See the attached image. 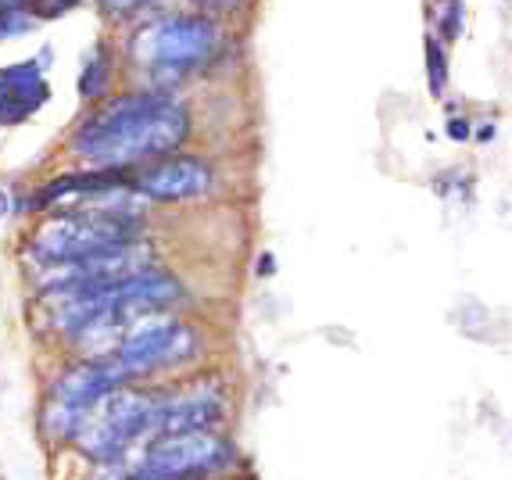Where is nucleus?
<instances>
[{"label": "nucleus", "mask_w": 512, "mask_h": 480, "mask_svg": "<svg viewBox=\"0 0 512 480\" xmlns=\"http://www.w3.org/2000/svg\"><path fill=\"white\" fill-rule=\"evenodd\" d=\"M190 115L169 94H126L90 115L72 137V151L97 172H126L133 165L162 162L187 140Z\"/></svg>", "instance_id": "nucleus-1"}, {"label": "nucleus", "mask_w": 512, "mask_h": 480, "mask_svg": "<svg viewBox=\"0 0 512 480\" xmlns=\"http://www.w3.org/2000/svg\"><path fill=\"white\" fill-rule=\"evenodd\" d=\"M158 395L126 384L97 398L72 427V445L94 459V463H122L129 470V459L147 445V420H151Z\"/></svg>", "instance_id": "nucleus-2"}, {"label": "nucleus", "mask_w": 512, "mask_h": 480, "mask_svg": "<svg viewBox=\"0 0 512 480\" xmlns=\"http://www.w3.org/2000/svg\"><path fill=\"white\" fill-rule=\"evenodd\" d=\"M137 233L140 215L108 212V208H65L43 219V226L33 233V255L43 266H58L140 240Z\"/></svg>", "instance_id": "nucleus-3"}, {"label": "nucleus", "mask_w": 512, "mask_h": 480, "mask_svg": "<svg viewBox=\"0 0 512 480\" xmlns=\"http://www.w3.org/2000/svg\"><path fill=\"white\" fill-rule=\"evenodd\" d=\"M219 47V29L205 15H165L137 29L129 51L151 76H187Z\"/></svg>", "instance_id": "nucleus-4"}, {"label": "nucleus", "mask_w": 512, "mask_h": 480, "mask_svg": "<svg viewBox=\"0 0 512 480\" xmlns=\"http://www.w3.org/2000/svg\"><path fill=\"white\" fill-rule=\"evenodd\" d=\"M233 445L219 430H194V434H169L151 441L129 459V473L144 480H205L226 470Z\"/></svg>", "instance_id": "nucleus-5"}, {"label": "nucleus", "mask_w": 512, "mask_h": 480, "mask_svg": "<svg viewBox=\"0 0 512 480\" xmlns=\"http://www.w3.org/2000/svg\"><path fill=\"white\" fill-rule=\"evenodd\" d=\"M194 352H197L194 330L187 323H180L172 312H158V316H147L140 323H133V330L119 344V352L111 355V362L133 384V380L162 373V369L183 366L187 359H194Z\"/></svg>", "instance_id": "nucleus-6"}, {"label": "nucleus", "mask_w": 512, "mask_h": 480, "mask_svg": "<svg viewBox=\"0 0 512 480\" xmlns=\"http://www.w3.org/2000/svg\"><path fill=\"white\" fill-rule=\"evenodd\" d=\"M129 380L122 377V369L111 359L101 362H79V366L65 369L51 387V405H47V427L54 438H72V427L97 398H104L115 387H126Z\"/></svg>", "instance_id": "nucleus-7"}, {"label": "nucleus", "mask_w": 512, "mask_h": 480, "mask_svg": "<svg viewBox=\"0 0 512 480\" xmlns=\"http://www.w3.org/2000/svg\"><path fill=\"white\" fill-rule=\"evenodd\" d=\"M222 420H226V398L212 384H197L190 391H176V395H158V405L147 420V445L169 438V434L219 430Z\"/></svg>", "instance_id": "nucleus-8"}, {"label": "nucleus", "mask_w": 512, "mask_h": 480, "mask_svg": "<svg viewBox=\"0 0 512 480\" xmlns=\"http://www.w3.org/2000/svg\"><path fill=\"white\" fill-rule=\"evenodd\" d=\"M129 187L147 201H194L205 198L208 190L215 187V172L201 158H162V162L144 165L129 180Z\"/></svg>", "instance_id": "nucleus-9"}, {"label": "nucleus", "mask_w": 512, "mask_h": 480, "mask_svg": "<svg viewBox=\"0 0 512 480\" xmlns=\"http://www.w3.org/2000/svg\"><path fill=\"white\" fill-rule=\"evenodd\" d=\"M47 101V79H43L40 61H18L0 69V126L36 115Z\"/></svg>", "instance_id": "nucleus-10"}, {"label": "nucleus", "mask_w": 512, "mask_h": 480, "mask_svg": "<svg viewBox=\"0 0 512 480\" xmlns=\"http://www.w3.org/2000/svg\"><path fill=\"white\" fill-rule=\"evenodd\" d=\"M104 79H108V58L104 51H94L83 65V79H79V90L83 97H97L104 90Z\"/></svg>", "instance_id": "nucleus-11"}, {"label": "nucleus", "mask_w": 512, "mask_h": 480, "mask_svg": "<svg viewBox=\"0 0 512 480\" xmlns=\"http://www.w3.org/2000/svg\"><path fill=\"white\" fill-rule=\"evenodd\" d=\"M36 26V15L29 8H0V40H15Z\"/></svg>", "instance_id": "nucleus-12"}, {"label": "nucleus", "mask_w": 512, "mask_h": 480, "mask_svg": "<svg viewBox=\"0 0 512 480\" xmlns=\"http://www.w3.org/2000/svg\"><path fill=\"white\" fill-rule=\"evenodd\" d=\"M72 4H79V0H33V8L29 11H36V15H61V11H69Z\"/></svg>", "instance_id": "nucleus-13"}, {"label": "nucleus", "mask_w": 512, "mask_h": 480, "mask_svg": "<svg viewBox=\"0 0 512 480\" xmlns=\"http://www.w3.org/2000/svg\"><path fill=\"white\" fill-rule=\"evenodd\" d=\"M108 4V11L111 15H129V11H140V8H147L151 0H104Z\"/></svg>", "instance_id": "nucleus-14"}, {"label": "nucleus", "mask_w": 512, "mask_h": 480, "mask_svg": "<svg viewBox=\"0 0 512 480\" xmlns=\"http://www.w3.org/2000/svg\"><path fill=\"white\" fill-rule=\"evenodd\" d=\"M427 54H430V76H434V90H441V69H444V65H441V47L430 40Z\"/></svg>", "instance_id": "nucleus-15"}, {"label": "nucleus", "mask_w": 512, "mask_h": 480, "mask_svg": "<svg viewBox=\"0 0 512 480\" xmlns=\"http://www.w3.org/2000/svg\"><path fill=\"white\" fill-rule=\"evenodd\" d=\"M212 4H222V0H212Z\"/></svg>", "instance_id": "nucleus-16"}]
</instances>
